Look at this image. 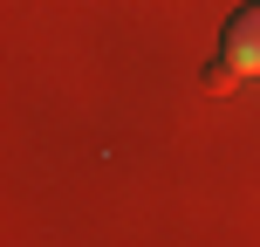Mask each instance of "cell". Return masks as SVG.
Masks as SVG:
<instances>
[{
	"instance_id": "6da1fadb",
	"label": "cell",
	"mask_w": 260,
	"mask_h": 247,
	"mask_svg": "<svg viewBox=\"0 0 260 247\" xmlns=\"http://www.w3.org/2000/svg\"><path fill=\"white\" fill-rule=\"evenodd\" d=\"M219 62L233 69V76H260V0H247V7L226 21V35H219Z\"/></svg>"
}]
</instances>
